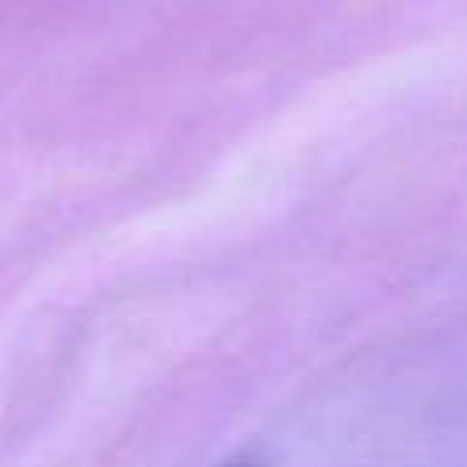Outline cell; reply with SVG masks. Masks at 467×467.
Segmentation results:
<instances>
[{
	"label": "cell",
	"mask_w": 467,
	"mask_h": 467,
	"mask_svg": "<svg viewBox=\"0 0 467 467\" xmlns=\"http://www.w3.org/2000/svg\"><path fill=\"white\" fill-rule=\"evenodd\" d=\"M237 467H255V463H237Z\"/></svg>",
	"instance_id": "obj_1"
}]
</instances>
